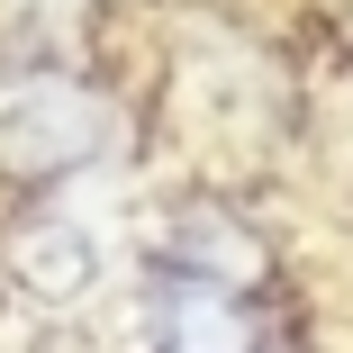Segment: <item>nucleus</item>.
Here are the masks:
<instances>
[{"mask_svg":"<svg viewBox=\"0 0 353 353\" xmlns=\"http://www.w3.org/2000/svg\"><path fill=\"white\" fill-rule=\"evenodd\" d=\"M100 136H109V100L63 82V73L0 100V163L10 172H73L100 154Z\"/></svg>","mask_w":353,"mask_h":353,"instance_id":"nucleus-2","label":"nucleus"},{"mask_svg":"<svg viewBox=\"0 0 353 353\" xmlns=\"http://www.w3.org/2000/svg\"><path fill=\"white\" fill-rule=\"evenodd\" d=\"M145 326H154V353H272L263 308L208 263H163L154 272Z\"/></svg>","mask_w":353,"mask_h":353,"instance_id":"nucleus-1","label":"nucleus"}]
</instances>
